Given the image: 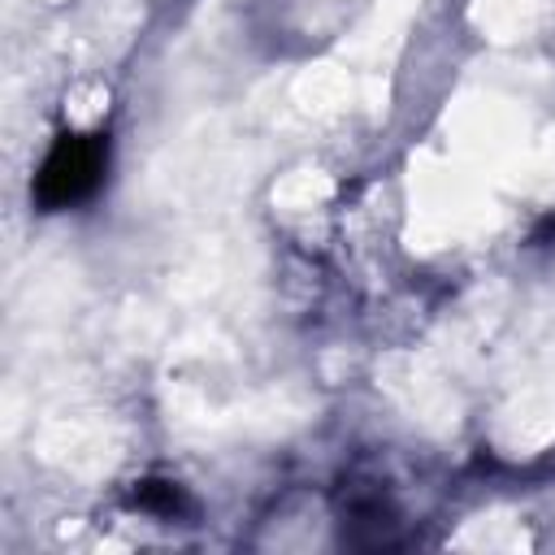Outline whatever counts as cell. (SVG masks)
<instances>
[{
    "mask_svg": "<svg viewBox=\"0 0 555 555\" xmlns=\"http://www.w3.org/2000/svg\"><path fill=\"white\" fill-rule=\"evenodd\" d=\"M104 160H108L104 134H61L56 147L48 152L39 178H35L39 208L56 212V208H69V204L87 199L100 186Z\"/></svg>",
    "mask_w": 555,
    "mask_h": 555,
    "instance_id": "6da1fadb",
    "label": "cell"
}]
</instances>
